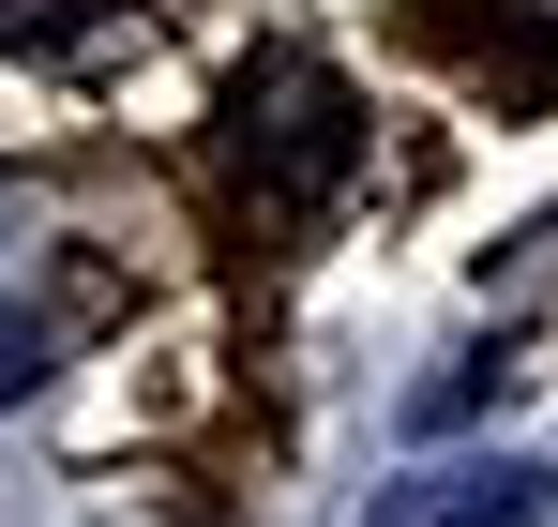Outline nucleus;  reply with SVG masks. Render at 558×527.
Returning a JSON list of instances; mask_svg holds the SVG:
<instances>
[{
  "mask_svg": "<svg viewBox=\"0 0 558 527\" xmlns=\"http://www.w3.org/2000/svg\"><path fill=\"white\" fill-rule=\"evenodd\" d=\"M332 167H348V90L317 61H257L242 76V181L257 196H317Z\"/></svg>",
  "mask_w": 558,
  "mask_h": 527,
  "instance_id": "f257e3e1",
  "label": "nucleus"
},
{
  "mask_svg": "<svg viewBox=\"0 0 558 527\" xmlns=\"http://www.w3.org/2000/svg\"><path fill=\"white\" fill-rule=\"evenodd\" d=\"M558 513V467L529 452H483V467H423V482H377L363 527H544Z\"/></svg>",
  "mask_w": 558,
  "mask_h": 527,
  "instance_id": "f03ea898",
  "label": "nucleus"
},
{
  "mask_svg": "<svg viewBox=\"0 0 558 527\" xmlns=\"http://www.w3.org/2000/svg\"><path fill=\"white\" fill-rule=\"evenodd\" d=\"M498 392H513V361H498V347H468V361H438V377L408 392V438H453V422H483Z\"/></svg>",
  "mask_w": 558,
  "mask_h": 527,
  "instance_id": "7ed1b4c3",
  "label": "nucleus"
},
{
  "mask_svg": "<svg viewBox=\"0 0 558 527\" xmlns=\"http://www.w3.org/2000/svg\"><path fill=\"white\" fill-rule=\"evenodd\" d=\"M31 392H46V317L0 302V407H31Z\"/></svg>",
  "mask_w": 558,
  "mask_h": 527,
  "instance_id": "20e7f679",
  "label": "nucleus"
}]
</instances>
